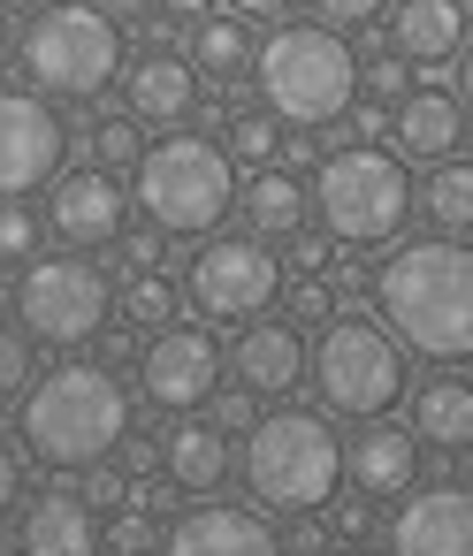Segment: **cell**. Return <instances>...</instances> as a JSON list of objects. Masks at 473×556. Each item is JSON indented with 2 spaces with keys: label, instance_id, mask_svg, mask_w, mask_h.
<instances>
[{
  "label": "cell",
  "instance_id": "obj_2",
  "mask_svg": "<svg viewBox=\"0 0 473 556\" xmlns=\"http://www.w3.org/2000/svg\"><path fill=\"white\" fill-rule=\"evenodd\" d=\"M130 389L92 366V358H70L54 374H39L24 396H16V434L24 450L47 465V472H92L108 465L123 442H130Z\"/></svg>",
  "mask_w": 473,
  "mask_h": 556
},
{
  "label": "cell",
  "instance_id": "obj_50",
  "mask_svg": "<svg viewBox=\"0 0 473 556\" xmlns=\"http://www.w3.org/2000/svg\"><path fill=\"white\" fill-rule=\"evenodd\" d=\"M465 16H473V0H465Z\"/></svg>",
  "mask_w": 473,
  "mask_h": 556
},
{
  "label": "cell",
  "instance_id": "obj_21",
  "mask_svg": "<svg viewBox=\"0 0 473 556\" xmlns=\"http://www.w3.org/2000/svg\"><path fill=\"white\" fill-rule=\"evenodd\" d=\"M458 47H465V0H397L389 9L397 62H450Z\"/></svg>",
  "mask_w": 473,
  "mask_h": 556
},
{
  "label": "cell",
  "instance_id": "obj_12",
  "mask_svg": "<svg viewBox=\"0 0 473 556\" xmlns=\"http://www.w3.org/2000/svg\"><path fill=\"white\" fill-rule=\"evenodd\" d=\"M70 130L39 92H0V199H32L62 176Z\"/></svg>",
  "mask_w": 473,
  "mask_h": 556
},
{
  "label": "cell",
  "instance_id": "obj_25",
  "mask_svg": "<svg viewBox=\"0 0 473 556\" xmlns=\"http://www.w3.org/2000/svg\"><path fill=\"white\" fill-rule=\"evenodd\" d=\"M252 31H245V16H199V31H191V70L199 77H214V85H237V77H252Z\"/></svg>",
  "mask_w": 473,
  "mask_h": 556
},
{
  "label": "cell",
  "instance_id": "obj_26",
  "mask_svg": "<svg viewBox=\"0 0 473 556\" xmlns=\"http://www.w3.org/2000/svg\"><path fill=\"white\" fill-rule=\"evenodd\" d=\"M420 214L435 222V237H473V161H443L427 184H420Z\"/></svg>",
  "mask_w": 473,
  "mask_h": 556
},
{
  "label": "cell",
  "instance_id": "obj_43",
  "mask_svg": "<svg viewBox=\"0 0 473 556\" xmlns=\"http://www.w3.org/2000/svg\"><path fill=\"white\" fill-rule=\"evenodd\" d=\"M229 9H237L245 24H267V16H283V9H290V0H229Z\"/></svg>",
  "mask_w": 473,
  "mask_h": 556
},
{
  "label": "cell",
  "instance_id": "obj_31",
  "mask_svg": "<svg viewBox=\"0 0 473 556\" xmlns=\"http://www.w3.org/2000/svg\"><path fill=\"white\" fill-rule=\"evenodd\" d=\"M32 336L24 328H0V396H24L32 389Z\"/></svg>",
  "mask_w": 473,
  "mask_h": 556
},
{
  "label": "cell",
  "instance_id": "obj_32",
  "mask_svg": "<svg viewBox=\"0 0 473 556\" xmlns=\"http://www.w3.org/2000/svg\"><path fill=\"white\" fill-rule=\"evenodd\" d=\"M328 313H336V290H328L321 275H306V282L290 290V328H313V320L328 328Z\"/></svg>",
  "mask_w": 473,
  "mask_h": 556
},
{
  "label": "cell",
  "instance_id": "obj_37",
  "mask_svg": "<svg viewBox=\"0 0 473 556\" xmlns=\"http://www.w3.org/2000/svg\"><path fill=\"white\" fill-rule=\"evenodd\" d=\"M328 510H336V533H344V541H366V526H374V503H366V495H336Z\"/></svg>",
  "mask_w": 473,
  "mask_h": 556
},
{
  "label": "cell",
  "instance_id": "obj_8",
  "mask_svg": "<svg viewBox=\"0 0 473 556\" xmlns=\"http://www.w3.org/2000/svg\"><path fill=\"white\" fill-rule=\"evenodd\" d=\"M306 381L336 419H382L404 396V351L374 320H328L321 343L306 351Z\"/></svg>",
  "mask_w": 473,
  "mask_h": 556
},
{
  "label": "cell",
  "instance_id": "obj_22",
  "mask_svg": "<svg viewBox=\"0 0 473 556\" xmlns=\"http://www.w3.org/2000/svg\"><path fill=\"white\" fill-rule=\"evenodd\" d=\"M412 442L427 450H473V381L465 374H435L412 389Z\"/></svg>",
  "mask_w": 473,
  "mask_h": 556
},
{
  "label": "cell",
  "instance_id": "obj_33",
  "mask_svg": "<svg viewBox=\"0 0 473 556\" xmlns=\"http://www.w3.org/2000/svg\"><path fill=\"white\" fill-rule=\"evenodd\" d=\"M404 92H412L404 62H374V70H359V100H382V108H397Z\"/></svg>",
  "mask_w": 473,
  "mask_h": 556
},
{
  "label": "cell",
  "instance_id": "obj_48",
  "mask_svg": "<svg viewBox=\"0 0 473 556\" xmlns=\"http://www.w3.org/2000/svg\"><path fill=\"white\" fill-rule=\"evenodd\" d=\"M0 9H47V0H0Z\"/></svg>",
  "mask_w": 473,
  "mask_h": 556
},
{
  "label": "cell",
  "instance_id": "obj_47",
  "mask_svg": "<svg viewBox=\"0 0 473 556\" xmlns=\"http://www.w3.org/2000/svg\"><path fill=\"white\" fill-rule=\"evenodd\" d=\"M328 556H382V548H366V541H336Z\"/></svg>",
  "mask_w": 473,
  "mask_h": 556
},
{
  "label": "cell",
  "instance_id": "obj_49",
  "mask_svg": "<svg viewBox=\"0 0 473 556\" xmlns=\"http://www.w3.org/2000/svg\"><path fill=\"white\" fill-rule=\"evenodd\" d=\"M0 70H9V31H0Z\"/></svg>",
  "mask_w": 473,
  "mask_h": 556
},
{
  "label": "cell",
  "instance_id": "obj_34",
  "mask_svg": "<svg viewBox=\"0 0 473 556\" xmlns=\"http://www.w3.org/2000/svg\"><path fill=\"white\" fill-rule=\"evenodd\" d=\"M389 9V0H313V16L328 24V31H359V24H374Z\"/></svg>",
  "mask_w": 473,
  "mask_h": 556
},
{
  "label": "cell",
  "instance_id": "obj_29",
  "mask_svg": "<svg viewBox=\"0 0 473 556\" xmlns=\"http://www.w3.org/2000/svg\"><path fill=\"white\" fill-rule=\"evenodd\" d=\"M138 153H146V138H138V123L130 115H100L92 123V168H138Z\"/></svg>",
  "mask_w": 473,
  "mask_h": 556
},
{
  "label": "cell",
  "instance_id": "obj_42",
  "mask_svg": "<svg viewBox=\"0 0 473 556\" xmlns=\"http://www.w3.org/2000/svg\"><path fill=\"white\" fill-rule=\"evenodd\" d=\"M153 9H161V16H176V24H199L214 0H153Z\"/></svg>",
  "mask_w": 473,
  "mask_h": 556
},
{
  "label": "cell",
  "instance_id": "obj_7",
  "mask_svg": "<svg viewBox=\"0 0 473 556\" xmlns=\"http://www.w3.org/2000/svg\"><path fill=\"white\" fill-rule=\"evenodd\" d=\"M123 70V24H108L100 0H62L24 24V77L39 100H100Z\"/></svg>",
  "mask_w": 473,
  "mask_h": 556
},
{
  "label": "cell",
  "instance_id": "obj_38",
  "mask_svg": "<svg viewBox=\"0 0 473 556\" xmlns=\"http://www.w3.org/2000/svg\"><path fill=\"white\" fill-rule=\"evenodd\" d=\"M283 556H328V526H321V510H313V518H290Z\"/></svg>",
  "mask_w": 473,
  "mask_h": 556
},
{
  "label": "cell",
  "instance_id": "obj_46",
  "mask_svg": "<svg viewBox=\"0 0 473 556\" xmlns=\"http://www.w3.org/2000/svg\"><path fill=\"white\" fill-rule=\"evenodd\" d=\"M222 419H229V427H252V396H245V389H237V396H229V404H222ZM229 427H222V434H229Z\"/></svg>",
  "mask_w": 473,
  "mask_h": 556
},
{
  "label": "cell",
  "instance_id": "obj_40",
  "mask_svg": "<svg viewBox=\"0 0 473 556\" xmlns=\"http://www.w3.org/2000/svg\"><path fill=\"white\" fill-rule=\"evenodd\" d=\"M290 260H298L306 275H321V267H328L336 252H328V237H306V229H298V237H290Z\"/></svg>",
  "mask_w": 473,
  "mask_h": 556
},
{
  "label": "cell",
  "instance_id": "obj_41",
  "mask_svg": "<svg viewBox=\"0 0 473 556\" xmlns=\"http://www.w3.org/2000/svg\"><path fill=\"white\" fill-rule=\"evenodd\" d=\"M16 495H24V465H16V450H0V518L16 510Z\"/></svg>",
  "mask_w": 473,
  "mask_h": 556
},
{
  "label": "cell",
  "instance_id": "obj_13",
  "mask_svg": "<svg viewBox=\"0 0 473 556\" xmlns=\"http://www.w3.org/2000/svg\"><path fill=\"white\" fill-rule=\"evenodd\" d=\"M382 556H473V488L465 480H427V488L397 495Z\"/></svg>",
  "mask_w": 473,
  "mask_h": 556
},
{
  "label": "cell",
  "instance_id": "obj_35",
  "mask_svg": "<svg viewBox=\"0 0 473 556\" xmlns=\"http://www.w3.org/2000/svg\"><path fill=\"white\" fill-rule=\"evenodd\" d=\"M77 495H85L92 510H123V503H130V480H123L115 465H92V480H85Z\"/></svg>",
  "mask_w": 473,
  "mask_h": 556
},
{
  "label": "cell",
  "instance_id": "obj_44",
  "mask_svg": "<svg viewBox=\"0 0 473 556\" xmlns=\"http://www.w3.org/2000/svg\"><path fill=\"white\" fill-rule=\"evenodd\" d=\"M100 9H108V24H138V16L153 9V0H100Z\"/></svg>",
  "mask_w": 473,
  "mask_h": 556
},
{
  "label": "cell",
  "instance_id": "obj_4",
  "mask_svg": "<svg viewBox=\"0 0 473 556\" xmlns=\"http://www.w3.org/2000/svg\"><path fill=\"white\" fill-rule=\"evenodd\" d=\"M237 465H245V488L283 518H313L344 488V442H336L328 412H298V404L252 419Z\"/></svg>",
  "mask_w": 473,
  "mask_h": 556
},
{
  "label": "cell",
  "instance_id": "obj_5",
  "mask_svg": "<svg viewBox=\"0 0 473 556\" xmlns=\"http://www.w3.org/2000/svg\"><path fill=\"white\" fill-rule=\"evenodd\" d=\"M130 176H138L130 199L146 206V222H153L161 237H207V229H222L229 206H237V168H229V153H222L214 138H199V130L153 138Z\"/></svg>",
  "mask_w": 473,
  "mask_h": 556
},
{
  "label": "cell",
  "instance_id": "obj_28",
  "mask_svg": "<svg viewBox=\"0 0 473 556\" xmlns=\"http://www.w3.org/2000/svg\"><path fill=\"white\" fill-rule=\"evenodd\" d=\"M115 313L130 320V328H176V282L169 275H130V290L115 298Z\"/></svg>",
  "mask_w": 473,
  "mask_h": 556
},
{
  "label": "cell",
  "instance_id": "obj_24",
  "mask_svg": "<svg viewBox=\"0 0 473 556\" xmlns=\"http://www.w3.org/2000/svg\"><path fill=\"white\" fill-rule=\"evenodd\" d=\"M237 206H245L252 237H298L306 214H313V191H306L290 168H260L252 184H237Z\"/></svg>",
  "mask_w": 473,
  "mask_h": 556
},
{
  "label": "cell",
  "instance_id": "obj_30",
  "mask_svg": "<svg viewBox=\"0 0 473 556\" xmlns=\"http://www.w3.org/2000/svg\"><path fill=\"white\" fill-rule=\"evenodd\" d=\"M39 252V214L24 206V199H0V260H32Z\"/></svg>",
  "mask_w": 473,
  "mask_h": 556
},
{
  "label": "cell",
  "instance_id": "obj_39",
  "mask_svg": "<svg viewBox=\"0 0 473 556\" xmlns=\"http://www.w3.org/2000/svg\"><path fill=\"white\" fill-rule=\"evenodd\" d=\"M382 130H389V108H382V100H351V138L366 146V138H382Z\"/></svg>",
  "mask_w": 473,
  "mask_h": 556
},
{
  "label": "cell",
  "instance_id": "obj_11",
  "mask_svg": "<svg viewBox=\"0 0 473 556\" xmlns=\"http://www.w3.org/2000/svg\"><path fill=\"white\" fill-rule=\"evenodd\" d=\"M138 396L153 412H199L222 396V343L207 328H161L138 343Z\"/></svg>",
  "mask_w": 473,
  "mask_h": 556
},
{
  "label": "cell",
  "instance_id": "obj_14",
  "mask_svg": "<svg viewBox=\"0 0 473 556\" xmlns=\"http://www.w3.org/2000/svg\"><path fill=\"white\" fill-rule=\"evenodd\" d=\"M47 229H54L62 244H77V252L123 244V237H130V191H123L108 168H70V176H54Z\"/></svg>",
  "mask_w": 473,
  "mask_h": 556
},
{
  "label": "cell",
  "instance_id": "obj_9",
  "mask_svg": "<svg viewBox=\"0 0 473 556\" xmlns=\"http://www.w3.org/2000/svg\"><path fill=\"white\" fill-rule=\"evenodd\" d=\"M16 320H24L32 343L77 351V343L108 336L115 290L85 252H47V260H24V275H16Z\"/></svg>",
  "mask_w": 473,
  "mask_h": 556
},
{
  "label": "cell",
  "instance_id": "obj_15",
  "mask_svg": "<svg viewBox=\"0 0 473 556\" xmlns=\"http://www.w3.org/2000/svg\"><path fill=\"white\" fill-rule=\"evenodd\" d=\"M161 556H283V541L245 503H191L176 526H161Z\"/></svg>",
  "mask_w": 473,
  "mask_h": 556
},
{
  "label": "cell",
  "instance_id": "obj_27",
  "mask_svg": "<svg viewBox=\"0 0 473 556\" xmlns=\"http://www.w3.org/2000/svg\"><path fill=\"white\" fill-rule=\"evenodd\" d=\"M222 153H229V168L245 161V168L260 176V168H275V153H283V123H275L267 108H260V115H229V123H222Z\"/></svg>",
  "mask_w": 473,
  "mask_h": 556
},
{
  "label": "cell",
  "instance_id": "obj_23",
  "mask_svg": "<svg viewBox=\"0 0 473 556\" xmlns=\"http://www.w3.org/2000/svg\"><path fill=\"white\" fill-rule=\"evenodd\" d=\"M161 472H169L184 495H214V488L229 480V434L207 427V419L169 427V442H161Z\"/></svg>",
  "mask_w": 473,
  "mask_h": 556
},
{
  "label": "cell",
  "instance_id": "obj_18",
  "mask_svg": "<svg viewBox=\"0 0 473 556\" xmlns=\"http://www.w3.org/2000/svg\"><path fill=\"white\" fill-rule=\"evenodd\" d=\"M191 108H199V70H191L184 54L153 47V54H138V62L123 70V115H130V123H161V130H176Z\"/></svg>",
  "mask_w": 473,
  "mask_h": 556
},
{
  "label": "cell",
  "instance_id": "obj_45",
  "mask_svg": "<svg viewBox=\"0 0 473 556\" xmlns=\"http://www.w3.org/2000/svg\"><path fill=\"white\" fill-rule=\"evenodd\" d=\"M458 108H473V39L458 47Z\"/></svg>",
  "mask_w": 473,
  "mask_h": 556
},
{
  "label": "cell",
  "instance_id": "obj_36",
  "mask_svg": "<svg viewBox=\"0 0 473 556\" xmlns=\"http://www.w3.org/2000/svg\"><path fill=\"white\" fill-rule=\"evenodd\" d=\"M108 548H115V556H146V548H153V518H146V510H123V518L108 526Z\"/></svg>",
  "mask_w": 473,
  "mask_h": 556
},
{
  "label": "cell",
  "instance_id": "obj_1",
  "mask_svg": "<svg viewBox=\"0 0 473 556\" xmlns=\"http://www.w3.org/2000/svg\"><path fill=\"white\" fill-rule=\"evenodd\" d=\"M374 313L389 320V343L465 366L473 358V244L458 237H412L374 267Z\"/></svg>",
  "mask_w": 473,
  "mask_h": 556
},
{
  "label": "cell",
  "instance_id": "obj_17",
  "mask_svg": "<svg viewBox=\"0 0 473 556\" xmlns=\"http://www.w3.org/2000/svg\"><path fill=\"white\" fill-rule=\"evenodd\" d=\"M344 480L366 495V503H389V495H412L420 488V442L412 427H389V419H366L344 450Z\"/></svg>",
  "mask_w": 473,
  "mask_h": 556
},
{
  "label": "cell",
  "instance_id": "obj_16",
  "mask_svg": "<svg viewBox=\"0 0 473 556\" xmlns=\"http://www.w3.org/2000/svg\"><path fill=\"white\" fill-rule=\"evenodd\" d=\"M100 541H108V526L77 488L32 495L24 518H16V556H100Z\"/></svg>",
  "mask_w": 473,
  "mask_h": 556
},
{
  "label": "cell",
  "instance_id": "obj_3",
  "mask_svg": "<svg viewBox=\"0 0 473 556\" xmlns=\"http://www.w3.org/2000/svg\"><path fill=\"white\" fill-rule=\"evenodd\" d=\"M252 85H260V100H267L275 123H290V130H328V123H344L351 100H359V54H351V39L328 31V24H283V31H267V47L252 54Z\"/></svg>",
  "mask_w": 473,
  "mask_h": 556
},
{
  "label": "cell",
  "instance_id": "obj_19",
  "mask_svg": "<svg viewBox=\"0 0 473 556\" xmlns=\"http://www.w3.org/2000/svg\"><path fill=\"white\" fill-rule=\"evenodd\" d=\"M229 366H237V389L245 396H290L306 381V336L290 320H245Z\"/></svg>",
  "mask_w": 473,
  "mask_h": 556
},
{
  "label": "cell",
  "instance_id": "obj_6",
  "mask_svg": "<svg viewBox=\"0 0 473 556\" xmlns=\"http://www.w3.org/2000/svg\"><path fill=\"white\" fill-rule=\"evenodd\" d=\"M306 191H313V214H321V229H328L336 244H389V237L412 222V206H420L412 168H404L397 153H382V146H344V153H328Z\"/></svg>",
  "mask_w": 473,
  "mask_h": 556
},
{
  "label": "cell",
  "instance_id": "obj_10",
  "mask_svg": "<svg viewBox=\"0 0 473 556\" xmlns=\"http://www.w3.org/2000/svg\"><path fill=\"white\" fill-rule=\"evenodd\" d=\"M184 298L207 313V320H260L275 298H283V260L267 252V237H214L191 252L184 267Z\"/></svg>",
  "mask_w": 473,
  "mask_h": 556
},
{
  "label": "cell",
  "instance_id": "obj_20",
  "mask_svg": "<svg viewBox=\"0 0 473 556\" xmlns=\"http://www.w3.org/2000/svg\"><path fill=\"white\" fill-rule=\"evenodd\" d=\"M389 138L404 161H458V138H465V108L443 92V85H412L397 108H389Z\"/></svg>",
  "mask_w": 473,
  "mask_h": 556
}]
</instances>
